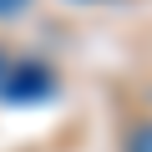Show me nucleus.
<instances>
[{
    "label": "nucleus",
    "instance_id": "4",
    "mask_svg": "<svg viewBox=\"0 0 152 152\" xmlns=\"http://www.w3.org/2000/svg\"><path fill=\"white\" fill-rule=\"evenodd\" d=\"M0 71H5V61H0Z\"/></svg>",
    "mask_w": 152,
    "mask_h": 152
},
{
    "label": "nucleus",
    "instance_id": "1",
    "mask_svg": "<svg viewBox=\"0 0 152 152\" xmlns=\"http://www.w3.org/2000/svg\"><path fill=\"white\" fill-rule=\"evenodd\" d=\"M0 96L5 102H41V96H51V71H41L36 61L5 66L0 71Z\"/></svg>",
    "mask_w": 152,
    "mask_h": 152
},
{
    "label": "nucleus",
    "instance_id": "3",
    "mask_svg": "<svg viewBox=\"0 0 152 152\" xmlns=\"http://www.w3.org/2000/svg\"><path fill=\"white\" fill-rule=\"evenodd\" d=\"M20 5H15V0H0V15H15Z\"/></svg>",
    "mask_w": 152,
    "mask_h": 152
},
{
    "label": "nucleus",
    "instance_id": "2",
    "mask_svg": "<svg viewBox=\"0 0 152 152\" xmlns=\"http://www.w3.org/2000/svg\"><path fill=\"white\" fill-rule=\"evenodd\" d=\"M127 152H152V122L127 127Z\"/></svg>",
    "mask_w": 152,
    "mask_h": 152
}]
</instances>
